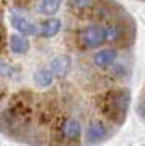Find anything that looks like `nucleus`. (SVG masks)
Returning <instances> with one entry per match:
<instances>
[{
  "mask_svg": "<svg viewBox=\"0 0 145 146\" xmlns=\"http://www.w3.org/2000/svg\"><path fill=\"white\" fill-rule=\"evenodd\" d=\"M131 106V91L128 88H113L99 98V109L102 114L113 123L122 124L125 121Z\"/></svg>",
  "mask_w": 145,
  "mask_h": 146,
  "instance_id": "obj_1",
  "label": "nucleus"
},
{
  "mask_svg": "<svg viewBox=\"0 0 145 146\" xmlns=\"http://www.w3.org/2000/svg\"><path fill=\"white\" fill-rule=\"evenodd\" d=\"M77 39H78V44L81 45V48H84V49L99 48L108 40L106 28H103L100 25H89L78 31Z\"/></svg>",
  "mask_w": 145,
  "mask_h": 146,
  "instance_id": "obj_2",
  "label": "nucleus"
},
{
  "mask_svg": "<svg viewBox=\"0 0 145 146\" xmlns=\"http://www.w3.org/2000/svg\"><path fill=\"white\" fill-rule=\"evenodd\" d=\"M59 132H61V137H63L64 142L74 143V142L80 140L81 133H83V127H81L80 120H77L74 117H68L63 121Z\"/></svg>",
  "mask_w": 145,
  "mask_h": 146,
  "instance_id": "obj_3",
  "label": "nucleus"
},
{
  "mask_svg": "<svg viewBox=\"0 0 145 146\" xmlns=\"http://www.w3.org/2000/svg\"><path fill=\"white\" fill-rule=\"evenodd\" d=\"M109 137V129L100 121H93L90 123V126L86 129V145L89 146H94V145H100L105 140H108Z\"/></svg>",
  "mask_w": 145,
  "mask_h": 146,
  "instance_id": "obj_4",
  "label": "nucleus"
},
{
  "mask_svg": "<svg viewBox=\"0 0 145 146\" xmlns=\"http://www.w3.org/2000/svg\"><path fill=\"white\" fill-rule=\"evenodd\" d=\"M10 20V25L19 32V33H22L23 36H33L38 33V28L36 25H33L32 22H29L28 19L22 17V16H19V15H12L9 17Z\"/></svg>",
  "mask_w": 145,
  "mask_h": 146,
  "instance_id": "obj_5",
  "label": "nucleus"
},
{
  "mask_svg": "<svg viewBox=\"0 0 145 146\" xmlns=\"http://www.w3.org/2000/svg\"><path fill=\"white\" fill-rule=\"evenodd\" d=\"M116 58H118V51L113 48H109V49H103V51L96 52L93 56V62L99 68H106L113 64Z\"/></svg>",
  "mask_w": 145,
  "mask_h": 146,
  "instance_id": "obj_6",
  "label": "nucleus"
},
{
  "mask_svg": "<svg viewBox=\"0 0 145 146\" xmlns=\"http://www.w3.org/2000/svg\"><path fill=\"white\" fill-rule=\"evenodd\" d=\"M70 68H71V58L68 55H58V56H55L51 61V65H49V70L58 77L67 75Z\"/></svg>",
  "mask_w": 145,
  "mask_h": 146,
  "instance_id": "obj_7",
  "label": "nucleus"
},
{
  "mask_svg": "<svg viewBox=\"0 0 145 146\" xmlns=\"http://www.w3.org/2000/svg\"><path fill=\"white\" fill-rule=\"evenodd\" d=\"M61 28H63L61 20L59 19H55V17H51V19L45 20V22L42 23L39 35L42 36V38H52V36H55V35L59 33Z\"/></svg>",
  "mask_w": 145,
  "mask_h": 146,
  "instance_id": "obj_8",
  "label": "nucleus"
},
{
  "mask_svg": "<svg viewBox=\"0 0 145 146\" xmlns=\"http://www.w3.org/2000/svg\"><path fill=\"white\" fill-rule=\"evenodd\" d=\"M9 46H10V51L15 52V54H26L31 48V44L29 40L23 36V35H12L10 36V40H9Z\"/></svg>",
  "mask_w": 145,
  "mask_h": 146,
  "instance_id": "obj_9",
  "label": "nucleus"
},
{
  "mask_svg": "<svg viewBox=\"0 0 145 146\" xmlns=\"http://www.w3.org/2000/svg\"><path fill=\"white\" fill-rule=\"evenodd\" d=\"M64 0H41L38 5V12L45 16H52L59 10Z\"/></svg>",
  "mask_w": 145,
  "mask_h": 146,
  "instance_id": "obj_10",
  "label": "nucleus"
},
{
  "mask_svg": "<svg viewBox=\"0 0 145 146\" xmlns=\"http://www.w3.org/2000/svg\"><path fill=\"white\" fill-rule=\"evenodd\" d=\"M54 81V72L51 70H39L33 74V82L38 87H49Z\"/></svg>",
  "mask_w": 145,
  "mask_h": 146,
  "instance_id": "obj_11",
  "label": "nucleus"
},
{
  "mask_svg": "<svg viewBox=\"0 0 145 146\" xmlns=\"http://www.w3.org/2000/svg\"><path fill=\"white\" fill-rule=\"evenodd\" d=\"M106 36H108V42H118L119 39H122V26H119V25L108 26Z\"/></svg>",
  "mask_w": 145,
  "mask_h": 146,
  "instance_id": "obj_12",
  "label": "nucleus"
},
{
  "mask_svg": "<svg viewBox=\"0 0 145 146\" xmlns=\"http://www.w3.org/2000/svg\"><path fill=\"white\" fill-rule=\"evenodd\" d=\"M94 2L96 0H73V5L77 10H86V9L92 7Z\"/></svg>",
  "mask_w": 145,
  "mask_h": 146,
  "instance_id": "obj_13",
  "label": "nucleus"
},
{
  "mask_svg": "<svg viewBox=\"0 0 145 146\" xmlns=\"http://www.w3.org/2000/svg\"><path fill=\"white\" fill-rule=\"evenodd\" d=\"M136 113L139 114V117H141L142 121L145 123V101L138 103V106H136Z\"/></svg>",
  "mask_w": 145,
  "mask_h": 146,
  "instance_id": "obj_14",
  "label": "nucleus"
}]
</instances>
